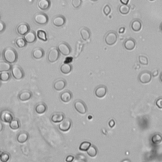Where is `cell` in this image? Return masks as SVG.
<instances>
[{"label": "cell", "mask_w": 162, "mask_h": 162, "mask_svg": "<svg viewBox=\"0 0 162 162\" xmlns=\"http://www.w3.org/2000/svg\"><path fill=\"white\" fill-rule=\"evenodd\" d=\"M67 86V82L63 79H57L54 82L53 87L56 91H60L63 90Z\"/></svg>", "instance_id": "13"}, {"label": "cell", "mask_w": 162, "mask_h": 162, "mask_svg": "<svg viewBox=\"0 0 162 162\" xmlns=\"http://www.w3.org/2000/svg\"><path fill=\"white\" fill-rule=\"evenodd\" d=\"M74 160V157H73V156H72V155H69L67 157V158H66V161L70 162V161H72Z\"/></svg>", "instance_id": "42"}, {"label": "cell", "mask_w": 162, "mask_h": 162, "mask_svg": "<svg viewBox=\"0 0 162 162\" xmlns=\"http://www.w3.org/2000/svg\"><path fill=\"white\" fill-rule=\"evenodd\" d=\"M91 146V143L89 141L82 142L79 146V149L82 151H86Z\"/></svg>", "instance_id": "35"}, {"label": "cell", "mask_w": 162, "mask_h": 162, "mask_svg": "<svg viewBox=\"0 0 162 162\" xmlns=\"http://www.w3.org/2000/svg\"><path fill=\"white\" fill-rule=\"evenodd\" d=\"M150 1H154V0H150Z\"/></svg>", "instance_id": "54"}, {"label": "cell", "mask_w": 162, "mask_h": 162, "mask_svg": "<svg viewBox=\"0 0 162 162\" xmlns=\"http://www.w3.org/2000/svg\"><path fill=\"white\" fill-rule=\"evenodd\" d=\"M66 22V19L63 15H58L54 18L53 20V23L56 27H62Z\"/></svg>", "instance_id": "17"}, {"label": "cell", "mask_w": 162, "mask_h": 162, "mask_svg": "<svg viewBox=\"0 0 162 162\" xmlns=\"http://www.w3.org/2000/svg\"><path fill=\"white\" fill-rule=\"evenodd\" d=\"M15 44L18 47L22 48V47H24L26 46L27 42L24 38H19L15 40Z\"/></svg>", "instance_id": "32"}, {"label": "cell", "mask_w": 162, "mask_h": 162, "mask_svg": "<svg viewBox=\"0 0 162 162\" xmlns=\"http://www.w3.org/2000/svg\"><path fill=\"white\" fill-rule=\"evenodd\" d=\"M57 48L59 52L64 56L69 55L72 51L70 45L67 43H65V42H62V43H60L58 45Z\"/></svg>", "instance_id": "9"}, {"label": "cell", "mask_w": 162, "mask_h": 162, "mask_svg": "<svg viewBox=\"0 0 162 162\" xmlns=\"http://www.w3.org/2000/svg\"><path fill=\"white\" fill-rule=\"evenodd\" d=\"M91 1H92V2H97L98 0H91Z\"/></svg>", "instance_id": "51"}, {"label": "cell", "mask_w": 162, "mask_h": 162, "mask_svg": "<svg viewBox=\"0 0 162 162\" xmlns=\"http://www.w3.org/2000/svg\"><path fill=\"white\" fill-rule=\"evenodd\" d=\"M111 12V8L109 5H106L103 8V13L106 16L109 15Z\"/></svg>", "instance_id": "39"}, {"label": "cell", "mask_w": 162, "mask_h": 162, "mask_svg": "<svg viewBox=\"0 0 162 162\" xmlns=\"http://www.w3.org/2000/svg\"><path fill=\"white\" fill-rule=\"evenodd\" d=\"M107 93V87L105 85L98 86L96 88L94 91V94L96 96L99 98H102L105 96Z\"/></svg>", "instance_id": "12"}, {"label": "cell", "mask_w": 162, "mask_h": 162, "mask_svg": "<svg viewBox=\"0 0 162 162\" xmlns=\"http://www.w3.org/2000/svg\"><path fill=\"white\" fill-rule=\"evenodd\" d=\"M50 0H38V6L39 9L42 10H47L50 7Z\"/></svg>", "instance_id": "20"}, {"label": "cell", "mask_w": 162, "mask_h": 162, "mask_svg": "<svg viewBox=\"0 0 162 162\" xmlns=\"http://www.w3.org/2000/svg\"><path fill=\"white\" fill-rule=\"evenodd\" d=\"M12 66L10 63L6 61H0V72H8L11 69Z\"/></svg>", "instance_id": "25"}, {"label": "cell", "mask_w": 162, "mask_h": 162, "mask_svg": "<svg viewBox=\"0 0 162 162\" xmlns=\"http://www.w3.org/2000/svg\"><path fill=\"white\" fill-rule=\"evenodd\" d=\"M0 86H1V80H0Z\"/></svg>", "instance_id": "53"}, {"label": "cell", "mask_w": 162, "mask_h": 162, "mask_svg": "<svg viewBox=\"0 0 162 162\" xmlns=\"http://www.w3.org/2000/svg\"><path fill=\"white\" fill-rule=\"evenodd\" d=\"M124 47L128 50V51H132L136 47V41L134 39H128L125 41L124 43Z\"/></svg>", "instance_id": "21"}, {"label": "cell", "mask_w": 162, "mask_h": 162, "mask_svg": "<svg viewBox=\"0 0 162 162\" xmlns=\"http://www.w3.org/2000/svg\"><path fill=\"white\" fill-rule=\"evenodd\" d=\"M35 110L39 114L44 113L47 110V105L44 103H39L35 106Z\"/></svg>", "instance_id": "26"}, {"label": "cell", "mask_w": 162, "mask_h": 162, "mask_svg": "<svg viewBox=\"0 0 162 162\" xmlns=\"http://www.w3.org/2000/svg\"><path fill=\"white\" fill-rule=\"evenodd\" d=\"M29 137V134L27 133V132L22 131L17 135V140L20 143H23V142H26L28 140Z\"/></svg>", "instance_id": "23"}, {"label": "cell", "mask_w": 162, "mask_h": 162, "mask_svg": "<svg viewBox=\"0 0 162 162\" xmlns=\"http://www.w3.org/2000/svg\"><path fill=\"white\" fill-rule=\"evenodd\" d=\"M10 74L8 72H0V80L3 82H7L10 79Z\"/></svg>", "instance_id": "34"}, {"label": "cell", "mask_w": 162, "mask_h": 162, "mask_svg": "<svg viewBox=\"0 0 162 162\" xmlns=\"http://www.w3.org/2000/svg\"><path fill=\"white\" fill-rule=\"evenodd\" d=\"M156 105L159 109H162V98H160L156 101Z\"/></svg>", "instance_id": "40"}, {"label": "cell", "mask_w": 162, "mask_h": 162, "mask_svg": "<svg viewBox=\"0 0 162 162\" xmlns=\"http://www.w3.org/2000/svg\"><path fill=\"white\" fill-rule=\"evenodd\" d=\"M109 125L110 126V127H113L114 125H115V121L112 120V121L109 122Z\"/></svg>", "instance_id": "45"}, {"label": "cell", "mask_w": 162, "mask_h": 162, "mask_svg": "<svg viewBox=\"0 0 162 162\" xmlns=\"http://www.w3.org/2000/svg\"><path fill=\"white\" fill-rule=\"evenodd\" d=\"M14 118V115L11 111L8 110H3L0 112V120L2 122L10 123Z\"/></svg>", "instance_id": "4"}, {"label": "cell", "mask_w": 162, "mask_h": 162, "mask_svg": "<svg viewBox=\"0 0 162 162\" xmlns=\"http://www.w3.org/2000/svg\"><path fill=\"white\" fill-rule=\"evenodd\" d=\"M125 31V28L124 27H121L119 29V32L120 33H123Z\"/></svg>", "instance_id": "47"}, {"label": "cell", "mask_w": 162, "mask_h": 162, "mask_svg": "<svg viewBox=\"0 0 162 162\" xmlns=\"http://www.w3.org/2000/svg\"><path fill=\"white\" fill-rule=\"evenodd\" d=\"M3 130V124L2 122V121L0 120V132H2Z\"/></svg>", "instance_id": "46"}, {"label": "cell", "mask_w": 162, "mask_h": 162, "mask_svg": "<svg viewBox=\"0 0 162 162\" xmlns=\"http://www.w3.org/2000/svg\"><path fill=\"white\" fill-rule=\"evenodd\" d=\"M72 126V121L69 118H65L58 125V128L62 132H67Z\"/></svg>", "instance_id": "10"}, {"label": "cell", "mask_w": 162, "mask_h": 162, "mask_svg": "<svg viewBox=\"0 0 162 162\" xmlns=\"http://www.w3.org/2000/svg\"><path fill=\"white\" fill-rule=\"evenodd\" d=\"M87 154L91 157H95L98 153V149L94 145H91L87 150Z\"/></svg>", "instance_id": "28"}, {"label": "cell", "mask_w": 162, "mask_h": 162, "mask_svg": "<svg viewBox=\"0 0 162 162\" xmlns=\"http://www.w3.org/2000/svg\"><path fill=\"white\" fill-rule=\"evenodd\" d=\"M72 6L75 8H78L82 5V0H72Z\"/></svg>", "instance_id": "38"}, {"label": "cell", "mask_w": 162, "mask_h": 162, "mask_svg": "<svg viewBox=\"0 0 162 162\" xmlns=\"http://www.w3.org/2000/svg\"><path fill=\"white\" fill-rule=\"evenodd\" d=\"M122 161H130V160H124Z\"/></svg>", "instance_id": "50"}, {"label": "cell", "mask_w": 162, "mask_h": 162, "mask_svg": "<svg viewBox=\"0 0 162 162\" xmlns=\"http://www.w3.org/2000/svg\"><path fill=\"white\" fill-rule=\"evenodd\" d=\"M10 127L13 130H17L18 129H19L20 127V124L19 120L14 118L12 121L10 122Z\"/></svg>", "instance_id": "31"}, {"label": "cell", "mask_w": 162, "mask_h": 162, "mask_svg": "<svg viewBox=\"0 0 162 162\" xmlns=\"http://www.w3.org/2000/svg\"><path fill=\"white\" fill-rule=\"evenodd\" d=\"M139 62L142 65H148V59L146 57L141 55L139 57Z\"/></svg>", "instance_id": "37"}, {"label": "cell", "mask_w": 162, "mask_h": 162, "mask_svg": "<svg viewBox=\"0 0 162 162\" xmlns=\"http://www.w3.org/2000/svg\"><path fill=\"white\" fill-rule=\"evenodd\" d=\"M34 22L39 25L43 26L46 24L48 22V17L43 13H38L35 15L34 17Z\"/></svg>", "instance_id": "6"}, {"label": "cell", "mask_w": 162, "mask_h": 162, "mask_svg": "<svg viewBox=\"0 0 162 162\" xmlns=\"http://www.w3.org/2000/svg\"><path fill=\"white\" fill-rule=\"evenodd\" d=\"M81 38L84 41H88L91 38V32L90 30L87 27H83L81 29Z\"/></svg>", "instance_id": "22"}, {"label": "cell", "mask_w": 162, "mask_h": 162, "mask_svg": "<svg viewBox=\"0 0 162 162\" xmlns=\"http://www.w3.org/2000/svg\"><path fill=\"white\" fill-rule=\"evenodd\" d=\"M11 70L12 76L14 77V79L17 80H20L23 79L25 76L24 71H23L22 68L19 65H13Z\"/></svg>", "instance_id": "2"}, {"label": "cell", "mask_w": 162, "mask_h": 162, "mask_svg": "<svg viewBox=\"0 0 162 162\" xmlns=\"http://www.w3.org/2000/svg\"><path fill=\"white\" fill-rule=\"evenodd\" d=\"M121 2L123 5H128V3L129 2V0H121Z\"/></svg>", "instance_id": "44"}, {"label": "cell", "mask_w": 162, "mask_h": 162, "mask_svg": "<svg viewBox=\"0 0 162 162\" xmlns=\"http://www.w3.org/2000/svg\"><path fill=\"white\" fill-rule=\"evenodd\" d=\"M160 81L162 82V72L160 74Z\"/></svg>", "instance_id": "48"}, {"label": "cell", "mask_w": 162, "mask_h": 162, "mask_svg": "<svg viewBox=\"0 0 162 162\" xmlns=\"http://www.w3.org/2000/svg\"><path fill=\"white\" fill-rule=\"evenodd\" d=\"M65 118V114L62 112L54 113L51 117V121L54 123L61 122Z\"/></svg>", "instance_id": "18"}, {"label": "cell", "mask_w": 162, "mask_h": 162, "mask_svg": "<svg viewBox=\"0 0 162 162\" xmlns=\"http://www.w3.org/2000/svg\"><path fill=\"white\" fill-rule=\"evenodd\" d=\"M44 51L40 47H36L32 50V55L34 58L39 60L44 56Z\"/></svg>", "instance_id": "14"}, {"label": "cell", "mask_w": 162, "mask_h": 162, "mask_svg": "<svg viewBox=\"0 0 162 162\" xmlns=\"http://www.w3.org/2000/svg\"><path fill=\"white\" fill-rule=\"evenodd\" d=\"M2 151H1V150H0V155H1V154H2Z\"/></svg>", "instance_id": "52"}, {"label": "cell", "mask_w": 162, "mask_h": 162, "mask_svg": "<svg viewBox=\"0 0 162 162\" xmlns=\"http://www.w3.org/2000/svg\"><path fill=\"white\" fill-rule=\"evenodd\" d=\"M72 93L69 90H66L60 94V99L64 103H68L72 98Z\"/></svg>", "instance_id": "19"}, {"label": "cell", "mask_w": 162, "mask_h": 162, "mask_svg": "<svg viewBox=\"0 0 162 162\" xmlns=\"http://www.w3.org/2000/svg\"><path fill=\"white\" fill-rule=\"evenodd\" d=\"M72 70V65L68 63H64L60 67L61 72L63 74H68Z\"/></svg>", "instance_id": "24"}, {"label": "cell", "mask_w": 162, "mask_h": 162, "mask_svg": "<svg viewBox=\"0 0 162 162\" xmlns=\"http://www.w3.org/2000/svg\"><path fill=\"white\" fill-rule=\"evenodd\" d=\"M131 28L135 32L141 31L142 28V23L139 20H134L131 23Z\"/></svg>", "instance_id": "27"}, {"label": "cell", "mask_w": 162, "mask_h": 162, "mask_svg": "<svg viewBox=\"0 0 162 162\" xmlns=\"http://www.w3.org/2000/svg\"><path fill=\"white\" fill-rule=\"evenodd\" d=\"M151 141L154 145H158L162 142V136L160 134H155L151 137Z\"/></svg>", "instance_id": "33"}, {"label": "cell", "mask_w": 162, "mask_h": 162, "mask_svg": "<svg viewBox=\"0 0 162 162\" xmlns=\"http://www.w3.org/2000/svg\"><path fill=\"white\" fill-rule=\"evenodd\" d=\"M37 36L38 38L43 41H47V33L44 31V30L39 29L37 31Z\"/></svg>", "instance_id": "29"}, {"label": "cell", "mask_w": 162, "mask_h": 162, "mask_svg": "<svg viewBox=\"0 0 162 162\" xmlns=\"http://www.w3.org/2000/svg\"><path fill=\"white\" fill-rule=\"evenodd\" d=\"M30 31V27L28 23L26 22H22L17 26V33L20 35H24Z\"/></svg>", "instance_id": "11"}, {"label": "cell", "mask_w": 162, "mask_h": 162, "mask_svg": "<svg viewBox=\"0 0 162 162\" xmlns=\"http://www.w3.org/2000/svg\"><path fill=\"white\" fill-rule=\"evenodd\" d=\"M3 58L5 61L12 64L17 61L18 54L17 51L13 47H7L3 50Z\"/></svg>", "instance_id": "1"}, {"label": "cell", "mask_w": 162, "mask_h": 162, "mask_svg": "<svg viewBox=\"0 0 162 162\" xmlns=\"http://www.w3.org/2000/svg\"><path fill=\"white\" fill-rule=\"evenodd\" d=\"M60 53L57 47H53L50 50L47 54V60L50 63L57 62L60 58Z\"/></svg>", "instance_id": "3"}, {"label": "cell", "mask_w": 162, "mask_h": 162, "mask_svg": "<svg viewBox=\"0 0 162 162\" xmlns=\"http://www.w3.org/2000/svg\"><path fill=\"white\" fill-rule=\"evenodd\" d=\"M37 35L34 31H29L27 34L24 35V38L28 43H33L36 41Z\"/></svg>", "instance_id": "16"}, {"label": "cell", "mask_w": 162, "mask_h": 162, "mask_svg": "<svg viewBox=\"0 0 162 162\" xmlns=\"http://www.w3.org/2000/svg\"><path fill=\"white\" fill-rule=\"evenodd\" d=\"M152 74V77H157L158 75V70H154L153 71V72L151 73Z\"/></svg>", "instance_id": "43"}, {"label": "cell", "mask_w": 162, "mask_h": 162, "mask_svg": "<svg viewBox=\"0 0 162 162\" xmlns=\"http://www.w3.org/2000/svg\"><path fill=\"white\" fill-rule=\"evenodd\" d=\"M10 158V156L9 153L7 152H2L1 155H0V160L2 162H7L9 160Z\"/></svg>", "instance_id": "36"}, {"label": "cell", "mask_w": 162, "mask_h": 162, "mask_svg": "<svg viewBox=\"0 0 162 162\" xmlns=\"http://www.w3.org/2000/svg\"><path fill=\"white\" fill-rule=\"evenodd\" d=\"M32 96V93L29 90H23L19 94V99L22 101H26L31 99Z\"/></svg>", "instance_id": "15"}, {"label": "cell", "mask_w": 162, "mask_h": 162, "mask_svg": "<svg viewBox=\"0 0 162 162\" xmlns=\"http://www.w3.org/2000/svg\"><path fill=\"white\" fill-rule=\"evenodd\" d=\"M152 74L151 72L148 70H144L139 74L138 76V80L142 84L149 83L151 81Z\"/></svg>", "instance_id": "5"}, {"label": "cell", "mask_w": 162, "mask_h": 162, "mask_svg": "<svg viewBox=\"0 0 162 162\" xmlns=\"http://www.w3.org/2000/svg\"><path fill=\"white\" fill-rule=\"evenodd\" d=\"M5 28H6V26L5 24V23L2 21H0V32L4 31Z\"/></svg>", "instance_id": "41"}, {"label": "cell", "mask_w": 162, "mask_h": 162, "mask_svg": "<svg viewBox=\"0 0 162 162\" xmlns=\"http://www.w3.org/2000/svg\"><path fill=\"white\" fill-rule=\"evenodd\" d=\"M130 8L128 5H122L119 7L120 13L122 15H127L129 13Z\"/></svg>", "instance_id": "30"}, {"label": "cell", "mask_w": 162, "mask_h": 162, "mask_svg": "<svg viewBox=\"0 0 162 162\" xmlns=\"http://www.w3.org/2000/svg\"><path fill=\"white\" fill-rule=\"evenodd\" d=\"M117 41V34L114 31H110L108 32L105 38V41L106 44L112 46L115 44Z\"/></svg>", "instance_id": "7"}, {"label": "cell", "mask_w": 162, "mask_h": 162, "mask_svg": "<svg viewBox=\"0 0 162 162\" xmlns=\"http://www.w3.org/2000/svg\"><path fill=\"white\" fill-rule=\"evenodd\" d=\"M74 108L77 112L81 114H85L87 112V107L85 103L81 99H77L74 103Z\"/></svg>", "instance_id": "8"}, {"label": "cell", "mask_w": 162, "mask_h": 162, "mask_svg": "<svg viewBox=\"0 0 162 162\" xmlns=\"http://www.w3.org/2000/svg\"><path fill=\"white\" fill-rule=\"evenodd\" d=\"M160 30H161V31L162 32V23H161V25H160Z\"/></svg>", "instance_id": "49"}]
</instances>
